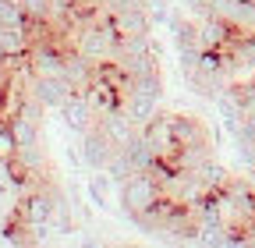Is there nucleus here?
I'll list each match as a JSON object with an SVG mask.
<instances>
[{
	"instance_id": "f257e3e1",
	"label": "nucleus",
	"mask_w": 255,
	"mask_h": 248,
	"mask_svg": "<svg viewBox=\"0 0 255 248\" xmlns=\"http://www.w3.org/2000/svg\"><path fill=\"white\" fill-rule=\"evenodd\" d=\"M117 199H121V209L135 220V216H142L145 209H152L163 199V188H159V181L149 170H135L117 184Z\"/></svg>"
},
{
	"instance_id": "f03ea898",
	"label": "nucleus",
	"mask_w": 255,
	"mask_h": 248,
	"mask_svg": "<svg viewBox=\"0 0 255 248\" xmlns=\"http://www.w3.org/2000/svg\"><path fill=\"white\" fill-rule=\"evenodd\" d=\"M138 135L145 138V145L156 152V160H167V163H174V156H177V138H174V128H170V114H152L142 128H138Z\"/></svg>"
},
{
	"instance_id": "7ed1b4c3",
	"label": "nucleus",
	"mask_w": 255,
	"mask_h": 248,
	"mask_svg": "<svg viewBox=\"0 0 255 248\" xmlns=\"http://www.w3.org/2000/svg\"><path fill=\"white\" fill-rule=\"evenodd\" d=\"M114 152H117V142L100 128V124H92L89 131H82V163L89 170H107Z\"/></svg>"
},
{
	"instance_id": "20e7f679",
	"label": "nucleus",
	"mask_w": 255,
	"mask_h": 248,
	"mask_svg": "<svg viewBox=\"0 0 255 248\" xmlns=\"http://www.w3.org/2000/svg\"><path fill=\"white\" fill-rule=\"evenodd\" d=\"M57 114H60V121L68 124L71 131H78V135H82V131H89L92 124H96V110H92V103L85 100V92H71V96L60 103V110H57Z\"/></svg>"
},
{
	"instance_id": "39448f33",
	"label": "nucleus",
	"mask_w": 255,
	"mask_h": 248,
	"mask_svg": "<svg viewBox=\"0 0 255 248\" xmlns=\"http://www.w3.org/2000/svg\"><path fill=\"white\" fill-rule=\"evenodd\" d=\"M170 128L177 138V149H195V145H213L206 124L199 117H188V114H170Z\"/></svg>"
},
{
	"instance_id": "423d86ee",
	"label": "nucleus",
	"mask_w": 255,
	"mask_h": 248,
	"mask_svg": "<svg viewBox=\"0 0 255 248\" xmlns=\"http://www.w3.org/2000/svg\"><path fill=\"white\" fill-rule=\"evenodd\" d=\"M28 92H32V96H36L46 110H60V103L68 100L75 89L64 82V75H60V78H36V75H28Z\"/></svg>"
},
{
	"instance_id": "0eeeda50",
	"label": "nucleus",
	"mask_w": 255,
	"mask_h": 248,
	"mask_svg": "<svg viewBox=\"0 0 255 248\" xmlns=\"http://www.w3.org/2000/svg\"><path fill=\"white\" fill-rule=\"evenodd\" d=\"M96 78V64L89 57H82L78 50H68V57H64V82H68L75 92H85Z\"/></svg>"
},
{
	"instance_id": "6e6552de",
	"label": "nucleus",
	"mask_w": 255,
	"mask_h": 248,
	"mask_svg": "<svg viewBox=\"0 0 255 248\" xmlns=\"http://www.w3.org/2000/svg\"><path fill=\"white\" fill-rule=\"evenodd\" d=\"M117 36H149L152 32V18L145 7H124V11H110Z\"/></svg>"
},
{
	"instance_id": "1a4fd4ad",
	"label": "nucleus",
	"mask_w": 255,
	"mask_h": 248,
	"mask_svg": "<svg viewBox=\"0 0 255 248\" xmlns=\"http://www.w3.org/2000/svg\"><path fill=\"white\" fill-rule=\"evenodd\" d=\"M0 50H4V57H11V60H25L28 50H32L28 28H7V25H0Z\"/></svg>"
},
{
	"instance_id": "9d476101",
	"label": "nucleus",
	"mask_w": 255,
	"mask_h": 248,
	"mask_svg": "<svg viewBox=\"0 0 255 248\" xmlns=\"http://www.w3.org/2000/svg\"><path fill=\"white\" fill-rule=\"evenodd\" d=\"M85 192H89V199H92L96 209H110V199H114V192H117V181H114L107 170H92Z\"/></svg>"
},
{
	"instance_id": "9b49d317",
	"label": "nucleus",
	"mask_w": 255,
	"mask_h": 248,
	"mask_svg": "<svg viewBox=\"0 0 255 248\" xmlns=\"http://www.w3.org/2000/svg\"><path fill=\"white\" fill-rule=\"evenodd\" d=\"M121 149H124V156L131 160V167H135V170H149V167L156 163V152H152V149L145 145V138H142L138 131H135L131 138H128V142H124Z\"/></svg>"
},
{
	"instance_id": "f8f14e48",
	"label": "nucleus",
	"mask_w": 255,
	"mask_h": 248,
	"mask_svg": "<svg viewBox=\"0 0 255 248\" xmlns=\"http://www.w3.org/2000/svg\"><path fill=\"white\" fill-rule=\"evenodd\" d=\"M11 131L18 138V145H32V142H39V121H32L25 114H11Z\"/></svg>"
},
{
	"instance_id": "ddd939ff",
	"label": "nucleus",
	"mask_w": 255,
	"mask_h": 248,
	"mask_svg": "<svg viewBox=\"0 0 255 248\" xmlns=\"http://www.w3.org/2000/svg\"><path fill=\"white\" fill-rule=\"evenodd\" d=\"M14 149H18V138H14V131H11V121L0 117V160H11Z\"/></svg>"
},
{
	"instance_id": "4468645a",
	"label": "nucleus",
	"mask_w": 255,
	"mask_h": 248,
	"mask_svg": "<svg viewBox=\"0 0 255 248\" xmlns=\"http://www.w3.org/2000/svg\"><path fill=\"white\" fill-rule=\"evenodd\" d=\"M21 7H25L28 21H46V14H50V0H21Z\"/></svg>"
},
{
	"instance_id": "2eb2a0df",
	"label": "nucleus",
	"mask_w": 255,
	"mask_h": 248,
	"mask_svg": "<svg viewBox=\"0 0 255 248\" xmlns=\"http://www.w3.org/2000/svg\"><path fill=\"white\" fill-rule=\"evenodd\" d=\"M110 11H124V7H145L149 0H103Z\"/></svg>"
},
{
	"instance_id": "dca6fc26",
	"label": "nucleus",
	"mask_w": 255,
	"mask_h": 248,
	"mask_svg": "<svg viewBox=\"0 0 255 248\" xmlns=\"http://www.w3.org/2000/svg\"><path fill=\"white\" fill-rule=\"evenodd\" d=\"M0 60H4V50H0Z\"/></svg>"
}]
</instances>
